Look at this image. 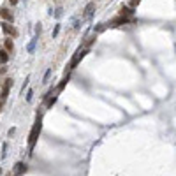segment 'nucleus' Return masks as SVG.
Masks as SVG:
<instances>
[{
  "mask_svg": "<svg viewBox=\"0 0 176 176\" xmlns=\"http://www.w3.org/2000/svg\"><path fill=\"white\" fill-rule=\"evenodd\" d=\"M41 129H42V116H39V118H37V122H35V123H34V127H32L30 134H28V148H30V152L34 150V146H35L37 139H39Z\"/></svg>",
  "mask_w": 176,
  "mask_h": 176,
  "instance_id": "obj_1",
  "label": "nucleus"
},
{
  "mask_svg": "<svg viewBox=\"0 0 176 176\" xmlns=\"http://www.w3.org/2000/svg\"><path fill=\"white\" fill-rule=\"evenodd\" d=\"M88 53V50H81V48H78V51H76V55L72 56V60H71V63H69V69L65 71V74H69V71H72V69H76V65L83 60V56Z\"/></svg>",
  "mask_w": 176,
  "mask_h": 176,
  "instance_id": "obj_2",
  "label": "nucleus"
},
{
  "mask_svg": "<svg viewBox=\"0 0 176 176\" xmlns=\"http://www.w3.org/2000/svg\"><path fill=\"white\" fill-rule=\"evenodd\" d=\"M11 86H12V79H5V81H4V86H2V92H0V101H2V102L7 99Z\"/></svg>",
  "mask_w": 176,
  "mask_h": 176,
  "instance_id": "obj_3",
  "label": "nucleus"
},
{
  "mask_svg": "<svg viewBox=\"0 0 176 176\" xmlns=\"http://www.w3.org/2000/svg\"><path fill=\"white\" fill-rule=\"evenodd\" d=\"M2 30L5 35H11V37H16L18 35V30L11 25V23H5V21H2Z\"/></svg>",
  "mask_w": 176,
  "mask_h": 176,
  "instance_id": "obj_4",
  "label": "nucleus"
},
{
  "mask_svg": "<svg viewBox=\"0 0 176 176\" xmlns=\"http://www.w3.org/2000/svg\"><path fill=\"white\" fill-rule=\"evenodd\" d=\"M0 18L5 21V23H12L14 21V16H12V12L9 9H0Z\"/></svg>",
  "mask_w": 176,
  "mask_h": 176,
  "instance_id": "obj_5",
  "label": "nucleus"
},
{
  "mask_svg": "<svg viewBox=\"0 0 176 176\" xmlns=\"http://www.w3.org/2000/svg\"><path fill=\"white\" fill-rule=\"evenodd\" d=\"M27 173V164H23V162H18L16 164V169H14V176H21Z\"/></svg>",
  "mask_w": 176,
  "mask_h": 176,
  "instance_id": "obj_6",
  "label": "nucleus"
},
{
  "mask_svg": "<svg viewBox=\"0 0 176 176\" xmlns=\"http://www.w3.org/2000/svg\"><path fill=\"white\" fill-rule=\"evenodd\" d=\"M134 14V9H130V7H127V5H123L122 9H120V16L122 18H127L129 20V16H132Z\"/></svg>",
  "mask_w": 176,
  "mask_h": 176,
  "instance_id": "obj_7",
  "label": "nucleus"
},
{
  "mask_svg": "<svg viewBox=\"0 0 176 176\" xmlns=\"http://www.w3.org/2000/svg\"><path fill=\"white\" fill-rule=\"evenodd\" d=\"M11 58V53H7L5 50H0V62L2 63H7Z\"/></svg>",
  "mask_w": 176,
  "mask_h": 176,
  "instance_id": "obj_8",
  "label": "nucleus"
},
{
  "mask_svg": "<svg viewBox=\"0 0 176 176\" xmlns=\"http://www.w3.org/2000/svg\"><path fill=\"white\" fill-rule=\"evenodd\" d=\"M4 50L7 53H12V50H14V42L11 41V39H5V42H4Z\"/></svg>",
  "mask_w": 176,
  "mask_h": 176,
  "instance_id": "obj_9",
  "label": "nucleus"
},
{
  "mask_svg": "<svg viewBox=\"0 0 176 176\" xmlns=\"http://www.w3.org/2000/svg\"><path fill=\"white\" fill-rule=\"evenodd\" d=\"M93 9H95V4H93V2H90V4H88V5L85 7V12H83V16H90V14H92V12H93Z\"/></svg>",
  "mask_w": 176,
  "mask_h": 176,
  "instance_id": "obj_10",
  "label": "nucleus"
},
{
  "mask_svg": "<svg viewBox=\"0 0 176 176\" xmlns=\"http://www.w3.org/2000/svg\"><path fill=\"white\" fill-rule=\"evenodd\" d=\"M67 81H69V74H65V78L60 81V85H58V88H56V90H58V92H60V90H63V88H65V85H67Z\"/></svg>",
  "mask_w": 176,
  "mask_h": 176,
  "instance_id": "obj_11",
  "label": "nucleus"
},
{
  "mask_svg": "<svg viewBox=\"0 0 176 176\" xmlns=\"http://www.w3.org/2000/svg\"><path fill=\"white\" fill-rule=\"evenodd\" d=\"M51 74H53V71H51V69H48V71H46V74H44L42 83H48V81H50V78H51Z\"/></svg>",
  "mask_w": 176,
  "mask_h": 176,
  "instance_id": "obj_12",
  "label": "nucleus"
},
{
  "mask_svg": "<svg viewBox=\"0 0 176 176\" xmlns=\"http://www.w3.org/2000/svg\"><path fill=\"white\" fill-rule=\"evenodd\" d=\"M35 42H37V39H32V42L28 44V53H34V50H35Z\"/></svg>",
  "mask_w": 176,
  "mask_h": 176,
  "instance_id": "obj_13",
  "label": "nucleus"
},
{
  "mask_svg": "<svg viewBox=\"0 0 176 176\" xmlns=\"http://www.w3.org/2000/svg\"><path fill=\"white\" fill-rule=\"evenodd\" d=\"M56 102V95H53V97H50V101H48V107H51L53 104Z\"/></svg>",
  "mask_w": 176,
  "mask_h": 176,
  "instance_id": "obj_14",
  "label": "nucleus"
},
{
  "mask_svg": "<svg viewBox=\"0 0 176 176\" xmlns=\"http://www.w3.org/2000/svg\"><path fill=\"white\" fill-rule=\"evenodd\" d=\"M32 97H34V90L30 88V90L27 92V102H30V101H32Z\"/></svg>",
  "mask_w": 176,
  "mask_h": 176,
  "instance_id": "obj_15",
  "label": "nucleus"
},
{
  "mask_svg": "<svg viewBox=\"0 0 176 176\" xmlns=\"http://www.w3.org/2000/svg\"><path fill=\"white\" fill-rule=\"evenodd\" d=\"M28 81H30V76H27V79H25V83H23V88H21V93H25V88L28 86Z\"/></svg>",
  "mask_w": 176,
  "mask_h": 176,
  "instance_id": "obj_16",
  "label": "nucleus"
},
{
  "mask_svg": "<svg viewBox=\"0 0 176 176\" xmlns=\"http://www.w3.org/2000/svg\"><path fill=\"white\" fill-rule=\"evenodd\" d=\"M5 152H7V143H4V145H2V158H5V155H7Z\"/></svg>",
  "mask_w": 176,
  "mask_h": 176,
  "instance_id": "obj_17",
  "label": "nucleus"
},
{
  "mask_svg": "<svg viewBox=\"0 0 176 176\" xmlns=\"http://www.w3.org/2000/svg\"><path fill=\"white\" fill-rule=\"evenodd\" d=\"M58 32H60V25H56V27H55V30H53V37H56V35H58Z\"/></svg>",
  "mask_w": 176,
  "mask_h": 176,
  "instance_id": "obj_18",
  "label": "nucleus"
},
{
  "mask_svg": "<svg viewBox=\"0 0 176 176\" xmlns=\"http://www.w3.org/2000/svg\"><path fill=\"white\" fill-rule=\"evenodd\" d=\"M41 30H42V27H41V23H39V25H37V28H35V34L39 35V34H41Z\"/></svg>",
  "mask_w": 176,
  "mask_h": 176,
  "instance_id": "obj_19",
  "label": "nucleus"
},
{
  "mask_svg": "<svg viewBox=\"0 0 176 176\" xmlns=\"http://www.w3.org/2000/svg\"><path fill=\"white\" fill-rule=\"evenodd\" d=\"M14 134H16V129H11V130H9V137H11V136H14Z\"/></svg>",
  "mask_w": 176,
  "mask_h": 176,
  "instance_id": "obj_20",
  "label": "nucleus"
},
{
  "mask_svg": "<svg viewBox=\"0 0 176 176\" xmlns=\"http://www.w3.org/2000/svg\"><path fill=\"white\" fill-rule=\"evenodd\" d=\"M11 2V5H16V4H18V0H9Z\"/></svg>",
  "mask_w": 176,
  "mask_h": 176,
  "instance_id": "obj_21",
  "label": "nucleus"
},
{
  "mask_svg": "<svg viewBox=\"0 0 176 176\" xmlns=\"http://www.w3.org/2000/svg\"><path fill=\"white\" fill-rule=\"evenodd\" d=\"M0 111H2V101H0Z\"/></svg>",
  "mask_w": 176,
  "mask_h": 176,
  "instance_id": "obj_22",
  "label": "nucleus"
}]
</instances>
